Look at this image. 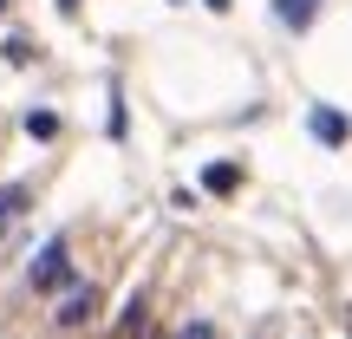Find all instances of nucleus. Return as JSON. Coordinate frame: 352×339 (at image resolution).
<instances>
[{
  "label": "nucleus",
  "mask_w": 352,
  "mask_h": 339,
  "mask_svg": "<svg viewBox=\"0 0 352 339\" xmlns=\"http://www.w3.org/2000/svg\"><path fill=\"white\" fill-rule=\"evenodd\" d=\"M98 307H104V287H98V281H78L72 294H59V300H52L46 327H52V333H85L91 320H98Z\"/></svg>",
  "instance_id": "obj_1"
},
{
  "label": "nucleus",
  "mask_w": 352,
  "mask_h": 339,
  "mask_svg": "<svg viewBox=\"0 0 352 339\" xmlns=\"http://www.w3.org/2000/svg\"><path fill=\"white\" fill-rule=\"evenodd\" d=\"M307 131H314V144L340 151V144L352 138V118H346V111H333V105H314V111H307Z\"/></svg>",
  "instance_id": "obj_2"
},
{
  "label": "nucleus",
  "mask_w": 352,
  "mask_h": 339,
  "mask_svg": "<svg viewBox=\"0 0 352 339\" xmlns=\"http://www.w3.org/2000/svg\"><path fill=\"white\" fill-rule=\"evenodd\" d=\"M274 20L287 26V33H307V26L320 20V0H274Z\"/></svg>",
  "instance_id": "obj_3"
},
{
  "label": "nucleus",
  "mask_w": 352,
  "mask_h": 339,
  "mask_svg": "<svg viewBox=\"0 0 352 339\" xmlns=\"http://www.w3.org/2000/svg\"><path fill=\"white\" fill-rule=\"evenodd\" d=\"M20 131H26L33 144H52V138H59V111H46V105H33V111H20Z\"/></svg>",
  "instance_id": "obj_4"
},
{
  "label": "nucleus",
  "mask_w": 352,
  "mask_h": 339,
  "mask_svg": "<svg viewBox=\"0 0 352 339\" xmlns=\"http://www.w3.org/2000/svg\"><path fill=\"white\" fill-rule=\"evenodd\" d=\"M202 189H209V196H235V189H241V170L235 164H209V170H202Z\"/></svg>",
  "instance_id": "obj_5"
},
{
  "label": "nucleus",
  "mask_w": 352,
  "mask_h": 339,
  "mask_svg": "<svg viewBox=\"0 0 352 339\" xmlns=\"http://www.w3.org/2000/svg\"><path fill=\"white\" fill-rule=\"evenodd\" d=\"M202 7H209V13H228V0H202Z\"/></svg>",
  "instance_id": "obj_6"
},
{
  "label": "nucleus",
  "mask_w": 352,
  "mask_h": 339,
  "mask_svg": "<svg viewBox=\"0 0 352 339\" xmlns=\"http://www.w3.org/2000/svg\"><path fill=\"white\" fill-rule=\"evenodd\" d=\"M248 339H267V333H248Z\"/></svg>",
  "instance_id": "obj_7"
}]
</instances>
